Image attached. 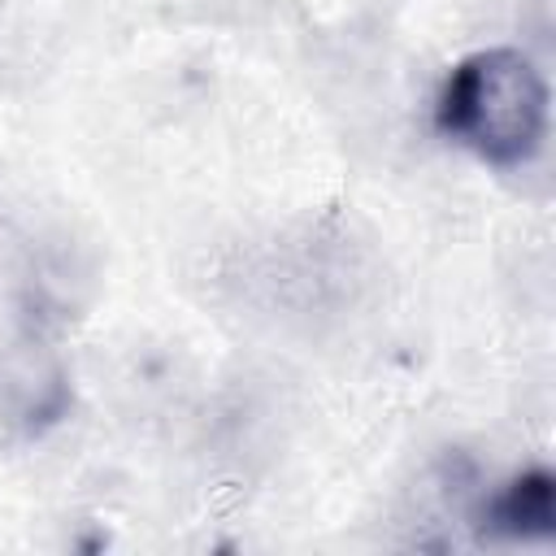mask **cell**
I'll use <instances>...</instances> for the list:
<instances>
[{"label":"cell","mask_w":556,"mask_h":556,"mask_svg":"<svg viewBox=\"0 0 556 556\" xmlns=\"http://www.w3.org/2000/svg\"><path fill=\"white\" fill-rule=\"evenodd\" d=\"M439 126L482 161L517 165L543 143L547 83L539 65L517 48L473 52L443 83Z\"/></svg>","instance_id":"cell-1"},{"label":"cell","mask_w":556,"mask_h":556,"mask_svg":"<svg viewBox=\"0 0 556 556\" xmlns=\"http://www.w3.org/2000/svg\"><path fill=\"white\" fill-rule=\"evenodd\" d=\"M486 526L508 539H547L556 526V482L547 469L513 478L486 508Z\"/></svg>","instance_id":"cell-2"}]
</instances>
